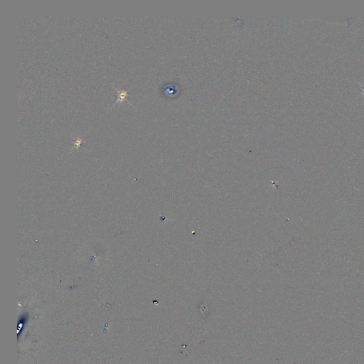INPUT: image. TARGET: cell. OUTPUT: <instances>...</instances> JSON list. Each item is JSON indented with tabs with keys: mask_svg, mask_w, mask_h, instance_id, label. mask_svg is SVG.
Instances as JSON below:
<instances>
[{
	"mask_svg": "<svg viewBox=\"0 0 364 364\" xmlns=\"http://www.w3.org/2000/svg\"><path fill=\"white\" fill-rule=\"evenodd\" d=\"M116 89V91H117L118 93V97H117V100L116 101V102L114 103V105L117 104V103H119V102H122L124 101H126L127 102H129V104H131L127 99V97H128V93H127V91H120V90H117L116 88H115Z\"/></svg>",
	"mask_w": 364,
	"mask_h": 364,
	"instance_id": "6da1fadb",
	"label": "cell"
},
{
	"mask_svg": "<svg viewBox=\"0 0 364 364\" xmlns=\"http://www.w3.org/2000/svg\"><path fill=\"white\" fill-rule=\"evenodd\" d=\"M82 142H83V139L82 138H78L74 142V146L76 147H78L81 144Z\"/></svg>",
	"mask_w": 364,
	"mask_h": 364,
	"instance_id": "7a4b0ae2",
	"label": "cell"
}]
</instances>
